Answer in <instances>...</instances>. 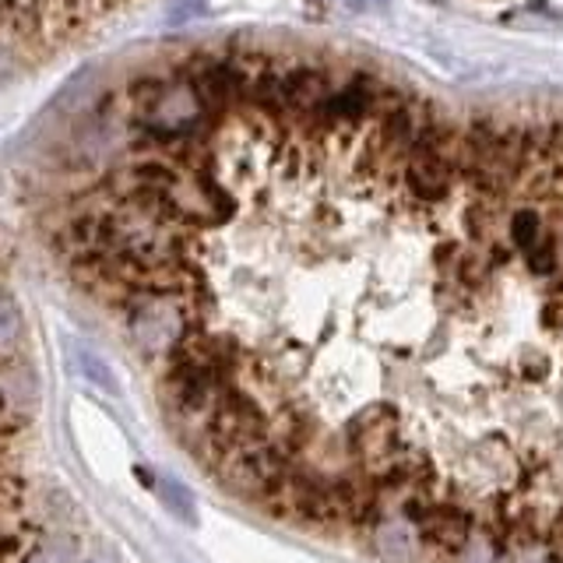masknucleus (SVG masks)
<instances>
[{
    "label": "nucleus",
    "mask_w": 563,
    "mask_h": 563,
    "mask_svg": "<svg viewBox=\"0 0 563 563\" xmlns=\"http://www.w3.org/2000/svg\"><path fill=\"white\" fill-rule=\"evenodd\" d=\"M141 0H0V67H36L85 47Z\"/></svg>",
    "instance_id": "nucleus-1"
},
{
    "label": "nucleus",
    "mask_w": 563,
    "mask_h": 563,
    "mask_svg": "<svg viewBox=\"0 0 563 563\" xmlns=\"http://www.w3.org/2000/svg\"><path fill=\"white\" fill-rule=\"evenodd\" d=\"M78 360H82V370H85V377H88V380H96L99 388H107V391H116V380L110 377V366L102 363L96 352L78 349Z\"/></svg>",
    "instance_id": "nucleus-2"
},
{
    "label": "nucleus",
    "mask_w": 563,
    "mask_h": 563,
    "mask_svg": "<svg viewBox=\"0 0 563 563\" xmlns=\"http://www.w3.org/2000/svg\"><path fill=\"white\" fill-rule=\"evenodd\" d=\"M162 500L170 503V508L184 517V522H195V503H190L187 490L180 483H162Z\"/></svg>",
    "instance_id": "nucleus-3"
},
{
    "label": "nucleus",
    "mask_w": 563,
    "mask_h": 563,
    "mask_svg": "<svg viewBox=\"0 0 563 563\" xmlns=\"http://www.w3.org/2000/svg\"><path fill=\"white\" fill-rule=\"evenodd\" d=\"M22 331V317H18V310H14V303L8 300L4 292H0V346L11 342L14 335Z\"/></svg>",
    "instance_id": "nucleus-4"
}]
</instances>
